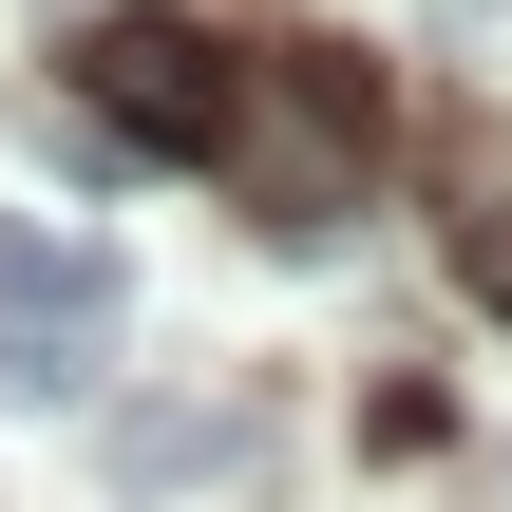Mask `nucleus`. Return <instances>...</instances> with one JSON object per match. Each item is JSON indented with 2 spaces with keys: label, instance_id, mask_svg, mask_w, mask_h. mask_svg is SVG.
Wrapping results in <instances>:
<instances>
[{
  "label": "nucleus",
  "instance_id": "nucleus-2",
  "mask_svg": "<svg viewBox=\"0 0 512 512\" xmlns=\"http://www.w3.org/2000/svg\"><path fill=\"white\" fill-rule=\"evenodd\" d=\"M57 76H76V114H95L114 152H228V95H247V57H228L209 19H152V0L95 19Z\"/></svg>",
  "mask_w": 512,
  "mask_h": 512
},
{
  "label": "nucleus",
  "instance_id": "nucleus-5",
  "mask_svg": "<svg viewBox=\"0 0 512 512\" xmlns=\"http://www.w3.org/2000/svg\"><path fill=\"white\" fill-rule=\"evenodd\" d=\"M456 285H475V304L512 323V228H456Z\"/></svg>",
  "mask_w": 512,
  "mask_h": 512
},
{
  "label": "nucleus",
  "instance_id": "nucleus-3",
  "mask_svg": "<svg viewBox=\"0 0 512 512\" xmlns=\"http://www.w3.org/2000/svg\"><path fill=\"white\" fill-rule=\"evenodd\" d=\"M95 361H114V323H76V304H0V418L95 399Z\"/></svg>",
  "mask_w": 512,
  "mask_h": 512
},
{
  "label": "nucleus",
  "instance_id": "nucleus-4",
  "mask_svg": "<svg viewBox=\"0 0 512 512\" xmlns=\"http://www.w3.org/2000/svg\"><path fill=\"white\" fill-rule=\"evenodd\" d=\"M0 304H76V323H114L133 266H114L95 228H0Z\"/></svg>",
  "mask_w": 512,
  "mask_h": 512
},
{
  "label": "nucleus",
  "instance_id": "nucleus-1",
  "mask_svg": "<svg viewBox=\"0 0 512 512\" xmlns=\"http://www.w3.org/2000/svg\"><path fill=\"white\" fill-rule=\"evenodd\" d=\"M361 152H380V76H361L342 38H266L247 95H228V171H247L285 228H323V209L361 190Z\"/></svg>",
  "mask_w": 512,
  "mask_h": 512
}]
</instances>
